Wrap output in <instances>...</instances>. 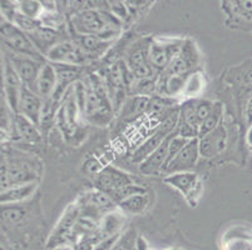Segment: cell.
Here are the masks:
<instances>
[{"instance_id": "ffe728a7", "label": "cell", "mask_w": 252, "mask_h": 250, "mask_svg": "<svg viewBox=\"0 0 252 250\" xmlns=\"http://www.w3.org/2000/svg\"><path fill=\"white\" fill-rule=\"evenodd\" d=\"M36 189V183H31V184L17 185V187L9 188L8 190L1 192V198L0 201L3 205H8L10 203H19V201L25 200L31 198Z\"/></svg>"}, {"instance_id": "8992f818", "label": "cell", "mask_w": 252, "mask_h": 250, "mask_svg": "<svg viewBox=\"0 0 252 250\" xmlns=\"http://www.w3.org/2000/svg\"><path fill=\"white\" fill-rule=\"evenodd\" d=\"M6 58L11 63L15 73L20 78L23 84L27 88L33 90L34 85H35L36 78H38L39 73H40V69H42L43 64L45 61L38 60V59H34L32 56H28V55L15 54V53H10Z\"/></svg>"}, {"instance_id": "cb8c5ba5", "label": "cell", "mask_w": 252, "mask_h": 250, "mask_svg": "<svg viewBox=\"0 0 252 250\" xmlns=\"http://www.w3.org/2000/svg\"><path fill=\"white\" fill-rule=\"evenodd\" d=\"M148 203H150V196H148V194H139V195H134L132 198L126 199L122 203H119L118 206L126 214L137 215L141 214V213H143L146 210Z\"/></svg>"}, {"instance_id": "7a4b0ae2", "label": "cell", "mask_w": 252, "mask_h": 250, "mask_svg": "<svg viewBox=\"0 0 252 250\" xmlns=\"http://www.w3.org/2000/svg\"><path fill=\"white\" fill-rule=\"evenodd\" d=\"M178 123H180V110L176 109L168 118L162 121L161 125L156 129V132L148 138L147 140L134 150L133 155H132V162L137 163V164L143 163L164 143V140L172 133L177 130Z\"/></svg>"}, {"instance_id": "2e32d148", "label": "cell", "mask_w": 252, "mask_h": 250, "mask_svg": "<svg viewBox=\"0 0 252 250\" xmlns=\"http://www.w3.org/2000/svg\"><path fill=\"white\" fill-rule=\"evenodd\" d=\"M150 104L148 96L133 95L128 98L121 109V116L127 120H133L141 115H146Z\"/></svg>"}, {"instance_id": "ba28073f", "label": "cell", "mask_w": 252, "mask_h": 250, "mask_svg": "<svg viewBox=\"0 0 252 250\" xmlns=\"http://www.w3.org/2000/svg\"><path fill=\"white\" fill-rule=\"evenodd\" d=\"M129 184H133L132 176L126 171L111 167V165L103 168L95 178V188L100 192L107 193L108 195L111 193Z\"/></svg>"}, {"instance_id": "e575fe53", "label": "cell", "mask_w": 252, "mask_h": 250, "mask_svg": "<svg viewBox=\"0 0 252 250\" xmlns=\"http://www.w3.org/2000/svg\"><path fill=\"white\" fill-rule=\"evenodd\" d=\"M245 116L249 125H252V96L247 100L246 107H245Z\"/></svg>"}, {"instance_id": "f546056e", "label": "cell", "mask_w": 252, "mask_h": 250, "mask_svg": "<svg viewBox=\"0 0 252 250\" xmlns=\"http://www.w3.org/2000/svg\"><path fill=\"white\" fill-rule=\"evenodd\" d=\"M136 238L134 233L132 230L126 233L123 237L118 239V242L114 244V247L111 250H136Z\"/></svg>"}, {"instance_id": "d590c367", "label": "cell", "mask_w": 252, "mask_h": 250, "mask_svg": "<svg viewBox=\"0 0 252 250\" xmlns=\"http://www.w3.org/2000/svg\"><path fill=\"white\" fill-rule=\"evenodd\" d=\"M136 250H150L148 249V245L146 243V240L143 238H138L136 243Z\"/></svg>"}, {"instance_id": "d4e9b609", "label": "cell", "mask_w": 252, "mask_h": 250, "mask_svg": "<svg viewBox=\"0 0 252 250\" xmlns=\"http://www.w3.org/2000/svg\"><path fill=\"white\" fill-rule=\"evenodd\" d=\"M62 103L57 102L53 98L44 100L43 102V109H42V116H40V125L39 128L42 129L43 132H47L49 130V128L53 125V120L56 118L57 113L61 109Z\"/></svg>"}, {"instance_id": "8fae6325", "label": "cell", "mask_w": 252, "mask_h": 250, "mask_svg": "<svg viewBox=\"0 0 252 250\" xmlns=\"http://www.w3.org/2000/svg\"><path fill=\"white\" fill-rule=\"evenodd\" d=\"M23 86H24V84L15 73L14 68L9 61V59L5 58V65H4V96H5L6 104L9 105V109L13 111V114H18V110H19V100Z\"/></svg>"}, {"instance_id": "8d00e7d4", "label": "cell", "mask_w": 252, "mask_h": 250, "mask_svg": "<svg viewBox=\"0 0 252 250\" xmlns=\"http://www.w3.org/2000/svg\"><path fill=\"white\" fill-rule=\"evenodd\" d=\"M247 139H249V143L252 145V125H251V127H250L249 135H247Z\"/></svg>"}, {"instance_id": "277c9868", "label": "cell", "mask_w": 252, "mask_h": 250, "mask_svg": "<svg viewBox=\"0 0 252 250\" xmlns=\"http://www.w3.org/2000/svg\"><path fill=\"white\" fill-rule=\"evenodd\" d=\"M81 206L70 205L65 210L48 240L47 247L49 249H56L62 245H67L68 243H73V230H74L78 219L81 217Z\"/></svg>"}, {"instance_id": "83f0119b", "label": "cell", "mask_w": 252, "mask_h": 250, "mask_svg": "<svg viewBox=\"0 0 252 250\" xmlns=\"http://www.w3.org/2000/svg\"><path fill=\"white\" fill-rule=\"evenodd\" d=\"M18 5V10L22 14H24L25 17L32 18V19H36L38 17L42 15L43 5L39 1H19ZM38 20V19H36Z\"/></svg>"}, {"instance_id": "9a60e30c", "label": "cell", "mask_w": 252, "mask_h": 250, "mask_svg": "<svg viewBox=\"0 0 252 250\" xmlns=\"http://www.w3.org/2000/svg\"><path fill=\"white\" fill-rule=\"evenodd\" d=\"M57 89V73L52 63L43 64L40 73L36 78L33 91L38 94L43 100L52 98Z\"/></svg>"}, {"instance_id": "d6986e66", "label": "cell", "mask_w": 252, "mask_h": 250, "mask_svg": "<svg viewBox=\"0 0 252 250\" xmlns=\"http://www.w3.org/2000/svg\"><path fill=\"white\" fill-rule=\"evenodd\" d=\"M75 43L82 48L89 59L103 55L112 44L111 41H104L95 35H81Z\"/></svg>"}, {"instance_id": "1f68e13d", "label": "cell", "mask_w": 252, "mask_h": 250, "mask_svg": "<svg viewBox=\"0 0 252 250\" xmlns=\"http://www.w3.org/2000/svg\"><path fill=\"white\" fill-rule=\"evenodd\" d=\"M24 215V212L19 208H15V206H11L9 208L8 205H4V209L1 212V219L5 222V223H17Z\"/></svg>"}, {"instance_id": "6da1fadb", "label": "cell", "mask_w": 252, "mask_h": 250, "mask_svg": "<svg viewBox=\"0 0 252 250\" xmlns=\"http://www.w3.org/2000/svg\"><path fill=\"white\" fill-rule=\"evenodd\" d=\"M114 113L108 90L100 75L91 74L86 83V102L83 115L92 123L105 125Z\"/></svg>"}, {"instance_id": "e0dca14e", "label": "cell", "mask_w": 252, "mask_h": 250, "mask_svg": "<svg viewBox=\"0 0 252 250\" xmlns=\"http://www.w3.org/2000/svg\"><path fill=\"white\" fill-rule=\"evenodd\" d=\"M164 183L178 189L185 195H189V193L193 192L196 185H198V178L196 173L182 171V173L169 174L164 178Z\"/></svg>"}, {"instance_id": "3957f363", "label": "cell", "mask_w": 252, "mask_h": 250, "mask_svg": "<svg viewBox=\"0 0 252 250\" xmlns=\"http://www.w3.org/2000/svg\"><path fill=\"white\" fill-rule=\"evenodd\" d=\"M0 31H1V40L5 47L11 50V53L28 55V56L38 59V60H44V58L40 55V52L36 49V47L32 41L31 36L22 29H19L17 25L8 22L6 19H3Z\"/></svg>"}, {"instance_id": "44dd1931", "label": "cell", "mask_w": 252, "mask_h": 250, "mask_svg": "<svg viewBox=\"0 0 252 250\" xmlns=\"http://www.w3.org/2000/svg\"><path fill=\"white\" fill-rule=\"evenodd\" d=\"M150 61L155 70L163 73L168 68L171 59L164 43L152 41L150 45Z\"/></svg>"}, {"instance_id": "4fadbf2b", "label": "cell", "mask_w": 252, "mask_h": 250, "mask_svg": "<svg viewBox=\"0 0 252 250\" xmlns=\"http://www.w3.org/2000/svg\"><path fill=\"white\" fill-rule=\"evenodd\" d=\"M226 129L223 125H220L214 132L208 133L205 137L198 138V145H200L201 157L214 158L219 155L226 145Z\"/></svg>"}, {"instance_id": "4316f807", "label": "cell", "mask_w": 252, "mask_h": 250, "mask_svg": "<svg viewBox=\"0 0 252 250\" xmlns=\"http://www.w3.org/2000/svg\"><path fill=\"white\" fill-rule=\"evenodd\" d=\"M139 194H147V189H146L143 185H139V184H136V183H133V184L126 185V187L111 193L109 196H111V198L116 201L117 205H118L119 203H122V201L126 200V199L132 198V196L134 195H139Z\"/></svg>"}, {"instance_id": "5bb4252c", "label": "cell", "mask_w": 252, "mask_h": 250, "mask_svg": "<svg viewBox=\"0 0 252 250\" xmlns=\"http://www.w3.org/2000/svg\"><path fill=\"white\" fill-rule=\"evenodd\" d=\"M172 137H173V133L167 138L164 143L155 153H152L147 159L139 164L141 173H143L144 175H157L159 173H163L166 169L167 160H168V145Z\"/></svg>"}, {"instance_id": "f1b7e54d", "label": "cell", "mask_w": 252, "mask_h": 250, "mask_svg": "<svg viewBox=\"0 0 252 250\" xmlns=\"http://www.w3.org/2000/svg\"><path fill=\"white\" fill-rule=\"evenodd\" d=\"M189 139L180 137L177 130L173 133V137H172V139L169 140V145H168V160H167V165H168L169 162H171V160L173 159V158H175L176 155H177L178 153H180V151L187 145V144H189Z\"/></svg>"}, {"instance_id": "7c38bea8", "label": "cell", "mask_w": 252, "mask_h": 250, "mask_svg": "<svg viewBox=\"0 0 252 250\" xmlns=\"http://www.w3.org/2000/svg\"><path fill=\"white\" fill-rule=\"evenodd\" d=\"M43 102L44 100L38 94L34 93L32 89L27 88L24 85L22 89V94H20L18 114L29 119L32 123L35 124L36 127L39 128V125H40V116H42Z\"/></svg>"}, {"instance_id": "4dcf8cb0", "label": "cell", "mask_w": 252, "mask_h": 250, "mask_svg": "<svg viewBox=\"0 0 252 250\" xmlns=\"http://www.w3.org/2000/svg\"><path fill=\"white\" fill-rule=\"evenodd\" d=\"M214 105H215V102H211V100H207V99L197 100L196 114L201 124H202V121L210 115V113L212 111V109H214Z\"/></svg>"}, {"instance_id": "d6a6232c", "label": "cell", "mask_w": 252, "mask_h": 250, "mask_svg": "<svg viewBox=\"0 0 252 250\" xmlns=\"http://www.w3.org/2000/svg\"><path fill=\"white\" fill-rule=\"evenodd\" d=\"M109 10L113 14L114 17L118 18L121 22H123L125 19H127L128 15H129V11H128V6L126 5V3L122 1H113L109 5Z\"/></svg>"}, {"instance_id": "836d02e7", "label": "cell", "mask_w": 252, "mask_h": 250, "mask_svg": "<svg viewBox=\"0 0 252 250\" xmlns=\"http://www.w3.org/2000/svg\"><path fill=\"white\" fill-rule=\"evenodd\" d=\"M236 10L240 15H252V0H245V1H236Z\"/></svg>"}, {"instance_id": "9c48e42d", "label": "cell", "mask_w": 252, "mask_h": 250, "mask_svg": "<svg viewBox=\"0 0 252 250\" xmlns=\"http://www.w3.org/2000/svg\"><path fill=\"white\" fill-rule=\"evenodd\" d=\"M200 155L198 138H194V139H191L189 144L169 162V164L164 169V173L169 175V174L182 173V171H191Z\"/></svg>"}, {"instance_id": "603a6c76", "label": "cell", "mask_w": 252, "mask_h": 250, "mask_svg": "<svg viewBox=\"0 0 252 250\" xmlns=\"http://www.w3.org/2000/svg\"><path fill=\"white\" fill-rule=\"evenodd\" d=\"M222 115H223V107L220 102H215L214 109L210 113V115L202 121L200 127V132H198V138L205 137L208 133L214 132L215 129L221 125Z\"/></svg>"}, {"instance_id": "484cf974", "label": "cell", "mask_w": 252, "mask_h": 250, "mask_svg": "<svg viewBox=\"0 0 252 250\" xmlns=\"http://www.w3.org/2000/svg\"><path fill=\"white\" fill-rule=\"evenodd\" d=\"M158 91V78H147V79H136L132 88L129 89L130 96L141 95L151 96L156 95Z\"/></svg>"}, {"instance_id": "74e56055", "label": "cell", "mask_w": 252, "mask_h": 250, "mask_svg": "<svg viewBox=\"0 0 252 250\" xmlns=\"http://www.w3.org/2000/svg\"><path fill=\"white\" fill-rule=\"evenodd\" d=\"M172 250H178V249H172Z\"/></svg>"}, {"instance_id": "5b68a950", "label": "cell", "mask_w": 252, "mask_h": 250, "mask_svg": "<svg viewBox=\"0 0 252 250\" xmlns=\"http://www.w3.org/2000/svg\"><path fill=\"white\" fill-rule=\"evenodd\" d=\"M111 11L86 9L82 13L77 14L73 20L75 30L81 35H98L104 25L113 18Z\"/></svg>"}, {"instance_id": "ac0fdd59", "label": "cell", "mask_w": 252, "mask_h": 250, "mask_svg": "<svg viewBox=\"0 0 252 250\" xmlns=\"http://www.w3.org/2000/svg\"><path fill=\"white\" fill-rule=\"evenodd\" d=\"M13 124H14L13 128H14L17 135H19L20 139L29 141V143H36L40 140L42 137H40L39 128L25 116L20 115V114H14Z\"/></svg>"}, {"instance_id": "52a82bcc", "label": "cell", "mask_w": 252, "mask_h": 250, "mask_svg": "<svg viewBox=\"0 0 252 250\" xmlns=\"http://www.w3.org/2000/svg\"><path fill=\"white\" fill-rule=\"evenodd\" d=\"M45 56L49 59L50 63L70 64V65L79 66H83V64H86V61L89 59L82 48L77 43H72V41L57 43L54 47L50 48Z\"/></svg>"}, {"instance_id": "7402d4cb", "label": "cell", "mask_w": 252, "mask_h": 250, "mask_svg": "<svg viewBox=\"0 0 252 250\" xmlns=\"http://www.w3.org/2000/svg\"><path fill=\"white\" fill-rule=\"evenodd\" d=\"M87 204L91 205L92 208H94L100 214L113 212L117 205L116 201L107 193H103L98 189L87 194Z\"/></svg>"}, {"instance_id": "30bf717a", "label": "cell", "mask_w": 252, "mask_h": 250, "mask_svg": "<svg viewBox=\"0 0 252 250\" xmlns=\"http://www.w3.org/2000/svg\"><path fill=\"white\" fill-rule=\"evenodd\" d=\"M150 45L151 43L143 45H134V48L128 54L127 64L137 79L155 78L156 70L150 61Z\"/></svg>"}]
</instances>
